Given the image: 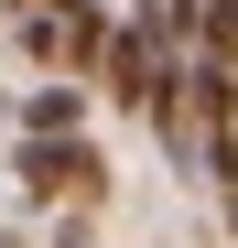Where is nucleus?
<instances>
[{
  "mask_svg": "<svg viewBox=\"0 0 238 248\" xmlns=\"http://www.w3.org/2000/svg\"><path fill=\"white\" fill-rule=\"evenodd\" d=\"M11 184H22V205L98 216V205H108V151L87 130H11Z\"/></svg>",
  "mask_w": 238,
  "mask_h": 248,
  "instance_id": "obj_1",
  "label": "nucleus"
},
{
  "mask_svg": "<svg viewBox=\"0 0 238 248\" xmlns=\"http://www.w3.org/2000/svg\"><path fill=\"white\" fill-rule=\"evenodd\" d=\"M173 65H184V54H163V44H152V22H141V11H119V32H108V54H98V97L141 119V108H152V87H163Z\"/></svg>",
  "mask_w": 238,
  "mask_h": 248,
  "instance_id": "obj_2",
  "label": "nucleus"
},
{
  "mask_svg": "<svg viewBox=\"0 0 238 248\" xmlns=\"http://www.w3.org/2000/svg\"><path fill=\"white\" fill-rule=\"evenodd\" d=\"M87 108H98L87 76H44V87L22 97V130H87Z\"/></svg>",
  "mask_w": 238,
  "mask_h": 248,
  "instance_id": "obj_3",
  "label": "nucleus"
},
{
  "mask_svg": "<svg viewBox=\"0 0 238 248\" xmlns=\"http://www.w3.org/2000/svg\"><path fill=\"white\" fill-rule=\"evenodd\" d=\"M195 54H206V65H238V0H195Z\"/></svg>",
  "mask_w": 238,
  "mask_h": 248,
  "instance_id": "obj_4",
  "label": "nucleus"
},
{
  "mask_svg": "<svg viewBox=\"0 0 238 248\" xmlns=\"http://www.w3.org/2000/svg\"><path fill=\"white\" fill-rule=\"evenodd\" d=\"M54 248H98V237H87V216H65V237H54Z\"/></svg>",
  "mask_w": 238,
  "mask_h": 248,
  "instance_id": "obj_5",
  "label": "nucleus"
},
{
  "mask_svg": "<svg viewBox=\"0 0 238 248\" xmlns=\"http://www.w3.org/2000/svg\"><path fill=\"white\" fill-rule=\"evenodd\" d=\"M0 11H65V0H0Z\"/></svg>",
  "mask_w": 238,
  "mask_h": 248,
  "instance_id": "obj_6",
  "label": "nucleus"
}]
</instances>
